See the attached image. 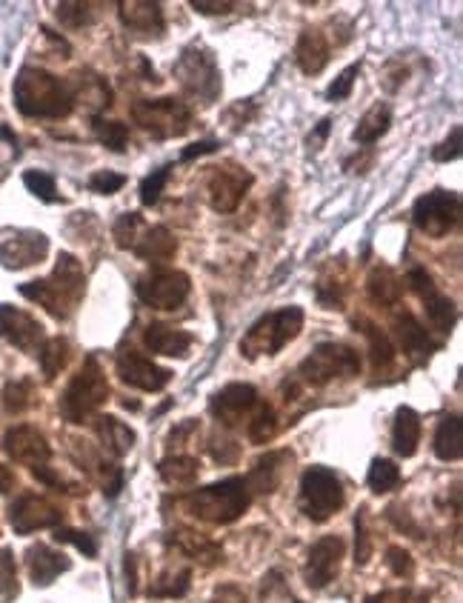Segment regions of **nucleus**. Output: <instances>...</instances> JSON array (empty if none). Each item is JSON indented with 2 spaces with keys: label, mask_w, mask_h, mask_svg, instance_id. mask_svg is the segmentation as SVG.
I'll return each mask as SVG.
<instances>
[{
  "label": "nucleus",
  "mask_w": 463,
  "mask_h": 603,
  "mask_svg": "<svg viewBox=\"0 0 463 603\" xmlns=\"http://www.w3.org/2000/svg\"><path fill=\"white\" fill-rule=\"evenodd\" d=\"M143 343L155 352V355H166V358H186L192 343H195V335L183 332V329H175V326H166V323H152L146 326L143 332Z\"/></svg>",
  "instance_id": "393cba45"
},
{
  "label": "nucleus",
  "mask_w": 463,
  "mask_h": 603,
  "mask_svg": "<svg viewBox=\"0 0 463 603\" xmlns=\"http://www.w3.org/2000/svg\"><path fill=\"white\" fill-rule=\"evenodd\" d=\"M355 326H361V332L366 335V341H369V358H372V369H375V372H386V369L395 363V346H392V341L383 335L375 323L355 321Z\"/></svg>",
  "instance_id": "c9c22d12"
},
{
  "label": "nucleus",
  "mask_w": 463,
  "mask_h": 603,
  "mask_svg": "<svg viewBox=\"0 0 463 603\" xmlns=\"http://www.w3.org/2000/svg\"><path fill=\"white\" fill-rule=\"evenodd\" d=\"M78 78H81V81H78L81 83V92H75V101H78V95H83L95 112H98V109H106V106H112V89L106 86L103 78L92 75V72H81Z\"/></svg>",
  "instance_id": "79ce46f5"
},
{
  "label": "nucleus",
  "mask_w": 463,
  "mask_h": 603,
  "mask_svg": "<svg viewBox=\"0 0 463 603\" xmlns=\"http://www.w3.org/2000/svg\"><path fill=\"white\" fill-rule=\"evenodd\" d=\"M406 283L412 286V292L418 295L426 306V315H429V323L438 329V332H452V326L458 321V309H455V303L449 301L446 295L438 292V286L432 281V275L421 269V266H415L409 275H406Z\"/></svg>",
  "instance_id": "ddd939ff"
},
{
  "label": "nucleus",
  "mask_w": 463,
  "mask_h": 603,
  "mask_svg": "<svg viewBox=\"0 0 463 603\" xmlns=\"http://www.w3.org/2000/svg\"><path fill=\"white\" fill-rule=\"evenodd\" d=\"M26 566H29V578L35 586H49V583L58 581L63 572L72 569V561L46 543H35L26 552Z\"/></svg>",
  "instance_id": "5701e85b"
},
{
  "label": "nucleus",
  "mask_w": 463,
  "mask_h": 603,
  "mask_svg": "<svg viewBox=\"0 0 463 603\" xmlns=\"http://www.w3.org/2000/svg\"><path fill=\"white\" fill-rule=\"evenodd\" d=\"M18 595V572H15V558L12 549H0V598L12 601Z\"/></svg>",
  "instance_id": "de8ad7c7"
},
{
  "label": "nucleus",
  "mask_w": 463,
  "mask_h": 603,
  "mask_svg": "<svg viewBox=\"0 0 463 603\" xmlns=\"http://www.w3.org/2000/svg\"><path fill=\"white\" fill-rule=\"evenodd\" d=\"M343 501H346L343 483L332 469H326V466H309V469L303 472L298 506H301V512L309 521H329L332 515L341 512Z\"/></svg>",
  "instance_id": "0eeeda50"
},
{
  "label": "nucleus",
  "mask_w": 463,
  "mask_h": 603,
  "mask_svg": "<svg viewBox=\"0 0 463 603\" xmlns=\"http://www.w3.org/2000/svg\"><path fill=\"white\" fill-rule=\"evenodd\" d=\"M23 183H26V189L43 203H58L61 201V195H58V183L55 178L49 175V172H41V169H29V172H23Z\"/></svg>",
  "instance_id": "a18cd8bd"
},
{
  "label": "nucleus",
  "mask_w": 463,
  "mask_h": 603,
  "mask_svg": "<svg viewBox=\"0 0 463 603\" xmlns=\"http://www.w3.org/2000/svg\"><path fill=\"white\" fill-rule=\"evenodd\" d=\"M3 449L12 461L23 463L29 469L46 466L52 458V449L35 426H12L3 438Z\"/></svg>",
  "instance_id": "6ab92c4d"
},
{
  "label": "nucleus",
  "mask_w": 463,
  "mask_h": 603,
  "mask_svg": "<svg viewBox=\"0 0 463 603\" xmlns=\"http://www.w3.org/2000/svg\"><path fill=\"white\" fill-rule=\"evenodd\" d=\"M0 403L9 415H23L32 403H35V383L29 378L21 381H9L0 392Z\"/></svg>",
  "instance_id": "4c0bfd02"
},
{
  "label": "nucleus",
  "mask_w": 463,
  "mask_h": 603,
  "mask_svg": "<svg viewBox=\"0 0 463 603\" xmlns=\"http://www.w3.org/2000/svg\"><path fill=\"white\" fill-rule=\"evenodd\" d=\"M329 129H332V121L323 118V121L315 126V132L309 135V146H312V149H321L323 143H326V138H329Z\"/></svg>",
  "instance_id": "680f3d73"
},
{
  "label": "nucleus",
  "mask_w": 463,
  "mask_h": 603,
  "mask_svg": "<svg viewBox=\"0 0 463 603\" xmlns=\"http://www.w3.org/2000/svg\"><path fill=\"white\" fill-rule=\"evenodd\" d=\"M141 261L149 263H166L175 258V252H178V241H175V235L166 229V226H149V229H143L141 238L135 243V249H132Z\"/></svg>",
  "instance_id": "cd10ccee"
},
{
  "label": "nucleus",
  "mask_w": 463,
  "mask_h": 603,
  "mask_svg": "<svg viewBox=\"0 0 463 603\" xmlns=\"http://www.w3.org/2000/svg\"><path fill=\"white\" fill-rule=\"evenodd\" d=\"M172 75L178 78L183 92L189 98L201 101L203 106H209V103H215L221 98V69H218L215 55L206 46H198V43L186 46L181 52V58L172 66Z\"/></svg>",
  "instance_id": "423d86ee"
},
{
  "label": "nucleus",
  "mask_w": 463,
  "mask_h": 603,
  "mask_svg": "<svg viewBox=\"0 0 463 603\" xmlns=\"http://www.w3.org/2000/svg\"><path fill=\"white\" fill-rule=\"evenodd\" d=\"M389 126H392V106L378 101L361 118L358 129L352 132V141L361 143V146H369V143L381 141L383 135L389 132Z\"/></svg>",
  "instance_id": "473e14b6"
},
{
  "label": "nucleus",
  "mask_w": 463,
  "mask_h": 603,
  "mask_svg": "<svg viewBox=\"0 0 463 603\" xmlns=\"http://www.w3.org/2000/svg\"><path fill=\"white\" fill-rule=\"evenodd\" d=\"M198 472H201V463L189 455H169L158 466L161 481L169 483V486H192L198 481Z\"/></svg>",
  "instance_id": "f704fd0d"
},
{
  "label": "nucleus",
  "mask_w": 463,
  "mask_h": 603,
  "mask_svg": "<svg viewBox=\"0 0 463 603\" xmlns=\"http://www.w3.org/2000/svg\"><path fill=\"white\" fill-rule=\"evenodd\" d=\"M143 215L141 212H123L121 218L112 226V238L118 243V249H135V243L141 238Z\"/></svg>",
  "instance_id": "37998d69"
},
{
  "label": "nucleus",
  "mask_w": 463,
  "mask_h": 603,
  "mask_svg": "<svg viewBox=\"0 0 463 603\" xmlns=\"http://www.w3.org/2000/svg\"><path fill=\"white\" fill-rule=\"evenodd\" d=\"M366 483L375 495H386L392 489L401 486V469L386 458H375L372 466H369V475H366Z\"/></svg>",
  "instance_id": "ea45409f"
},
{
  "label": "nucleus",
  "mask_w": 463,
  "mask_h": 603,
  "mask_svg": "<svg viewBox=\"0 0 463 603\" xmlns=\"http://www.w3.org/2000/svg\"><path fill=\"white\" fill-rule=\"evenodd\" d=\"M275 435H278V415H275V409L269 403H263L258 415L249 421V441L263 446V443L272 441Z\"/></svg>",
  "instance_id": "c03bdc74"
},
{
  "label": "nucleus",
  "mask_w": 463,
  "mask_h": 603,
  "mask_svg": "<svg viewBox=\"0 0 463 603\" xmlns=\"http://www.w3.org/2000/svg\"><path fill=\"white\" fill-rule=\"evenodd\" d=\"M169 175H172V166H161V169H155L149 178H143L141 183L143 206H155V203L161 201L163 186H166V181H169Z\"/></svg>",
  "instance_id": "09e8293b"
},
{
  "label": "nucleus",
  "mask_w": 463,
  "mask_h": 603,
  "mask_svg": "<svg viewBox=\"0 0 463 603\" xmlns=\"http://www.w3.org/2000/svg\"><path fill=\"white\" fill-rule=\"evenodd\" d=\"M9 523L18 535H32L38 529H58L63 512L41 495H21L9 506Z\"/></svg>",
  "instance_id": "4468645a"
},
{
  "label": "nucleus",
  "mask_w": 463,
  "mask_h": 603,
  "mask_svg": "<svg viewBox=\"0 0 463 603\" xmlns=\"http://www.w3.org/2000/svg\"><path fill=\"white\" fill-rule=\"evenodd\" d=\"M343 549H346V543L338 535H326L309 549V561H306V569H303V578L312 589H323V586L335 581V575L341 569Z\"/></svg>",
  "instance_id": "a211bd4d"
},
{
  "label": "nucleus",
  "mask_w": 463,
  "mask_h": 603,
  "mask_svg": "<svg viewBox=\"0 0 463 603\" xmlns=\"http://www.w3.org/2000/svg\"><path fill=\"white\" fill-rule=\"evenodd\" d=\"M189 581H192L189 569H181L178 575H161L149 586V595L152 598H183L189 592Z\"/></svg>",
  "instance_id": "49530a36"
},
{
  "label": "nucleus",
  "mask_w": 463,
  "mask_h": 603,
  "mask_svg": "<svg viewBox=\"0 0 463 603\" xmlns=\"http://www.w3.org/2000/svg\"><path fill=\"white\" fill-rule=\"evenodd\" d=\"M386 566L392 569L395 578H412V572H415V561L403 546H389L386 549Z\"/></svg>",
  "instance_id": "5fc2aeb1"
},
{
  "label": "nucleus",
  "mask_w": 463,
  "mask_h": 603,
  "mask_svg": "<svg viewBox=\"0 0 463 603\" xmlns=\"http://www.w3.org/2000/svg\"><path fill=\"white\" fill-rule=\"evenodd\" d=\"M126 578H129V595H135V592H138V581H135V578H138V569H135V555H132V552H129V555H126Z\"/></svg>",
  "instance_id": "e2e57ef3"
},
{
  "label": "nucleus",
  "mask_w": 463,
  "mask_h": 603,
  "mask_svg": "<svg viewBox=\"0 0 463 603\" xmlns=\"http://www.w3.org/2000/svg\"><path fill=\"white\" fill-rule=\"evenodd\" d=\"M169 543L183 552L186 558H192V561L203 563V566H215V563L223 558V549L215 541H209V538H201V535H195V532H175Z\"/></svg>",
  "instance_id": "7c9ffc66"
},
{
  "label": "nucleus",
  "mask_w": 463,
  "mask_h": 603,
  "mask_svg": "<svg viewBox=\"0 0 463 603\" xmlns=\"http://www.w3.org/2000/svg\"><path fill=\"white\" fill-rule=\"evenodd\" d=\"M212 458L221 463H235L238 461V455H241V449H238V443L232 441H212Z\"/></svg>",
  "instance_id": "bf43d9fd"
},
{
  "label": "nucleus",
  "mask_w": 463,
  "mask_h": 603,
  "mask_svg": "<svg viewBox=\"0 0 463 603\" xmlns=\"http://www.w3.org/2000/svg\"><path fill=\"white\" fill-rule=\"evenodd\" d=\"M109 401V381L103 375L101 363L95 355L83 361L81 372L69 381L61 395V415L66 423L89 421L103 403Z\"/></svg>",
  "instance_id": "39448f33"
},
{
  "label": "nucleus",
  "mask_w": 463,
  "mask_h": 603,
  "mask_svg": "<svg viewBox=\"0 0 463 603\" xmlns=\"http://www.w3.org/2000/svg\"><path fill=\"white\" fill-rule=\"evenodd\" d=\"M92 132L95 138L112 149V152H126V143H129V126L121 121H106V118H95L92 121Z\"/></svg>",
  "instance_id": "a19ab883"
},
{
  "label": "nucleus",
  "mask_w": 463,
  "mask_h": 603,
  "mask_svg": "<svg viewBox=\"0 0 463 603\" xmlns=\"http://www.w3.org/2000/svg\"><path fill=\"white\" fill-rule=\"evenodd\" d=\"M55 541L58 543H72L78 552H83L86 558H95L98 555V543L89 532H81V529H55Z\"/></svg>",
  "instance_id": "3c124183"
},
{
  "label": "nucleus",
  "mask_w": 463,
  "mask_h": 603,
  "mask_svg": "<svg viewBox=\"0 0 463 603\" xmlns=\"http://www.w3.org/2000/svg\"><path fill=\"white\" fill-rule=\"evenodd\" d=\"M258 403V389L252 383H226L221 392L212 395L209 412L223 423V426H238L241 418L255 409Z\"/></svg>",
  "instance_id": "aec40b11"
},
{
  "label": "nucleus",
  "mask_w": 463,
  "mask_h": 603,
  "mask_svg": "<svg viewBox=\"0 0 463 603\" xmlns=\"http://www.w3.org/2000/svg\"><path fill=\"white\" fill-rule=\"evenodd\" d=\"M72 358V346L66 338H49L41 346V369L46 381H55Z\"/></svg>",
  "instance_id": "e433bc0d"
},
{
  "label": "nucleus",
  "mask_w": 463,
  "mask_h": 603,
  "mask_svg": "<svg viewBox=\"0 0 463 603\" xmlns=\"http://www.w3.org/2000/svg\"><path fill=\"white\" fill-rule=\"evenodd\" d=\"M12 95L23 118L61 121V118H69L75 109V89L58 75L38 66H23L15 78Z\"/></svg>",
  "instance_id": "f257e3e1"
},
{
  "label": "nucleus",
  "mask_w": 463,
  "mask_h": 603,
  "mask_svg": "<svg viewBox=\"0 0 463 603\" xmlns=\"http://www.w3.org/2000/svg\"><path fill=\"white\" fill-rule=\"evenodd\" d=\"M366 289H369V298H372L375 303H381V306H395L403 295L401 281H398V275H395L389 266L372 269Z\"/></svg>",
  "instance_id": "72a5a7b5"
},
{
  "label": "nucleus",
  "mask_w": 463,
  "mask_h": 603,
  "mask_svg": "<svg viewBox=\"0 0 463 603\" xmlns=\"http://www.w3.org/2000/svg\"><path fill=\"white\" fill-rule=\"evenodd\" d=\"M23 298L35 301L38 306H43L52 318L66 321L72 318V312L78 309V303L83 301V292H86V272H83L81 261L69 252H61V258L55 263L52 275L41 278V281L21 283Z\"/></svg>",
  "instance_id": "f03ea898"
},
{
  "label": "nucleus",
  "mask_w": 463,
  "mask_h": 603,
  "mask_svg": "<svg viewBox=\"0 0 463 603\" xmlns=\"http://www.w3.org/2000/svg\"><path fill=\"white\" fill-rule=\"evenodd\" d=\"M369 555H372V541H369V532H366V509H361L358 518H355V563L366 566Z\"/></svg>",
  "instance_id": "6e6d98bb"
},
{
  "label": "nucleus",
  "mask_w": 463,
  "mask_h": 603,
  "mask_svg": "<svg viewBox=\"0 0 463 603\" xmlns=\"http://www.w3.org/2000/svg\"><path fill=\"white\" fill-rule=\"evenodd\" d=\"M249 489L243 478H226V481L209 483L203 489H195L192 495H186V512L192 518L212 526H226V523L238 521L243 512L249 509Z\"/></svg>",
  "instance_id": "7ed1b4c3"
},
{
  "label": "nucleus",
  "mask_w": 463,
  "mask_h": 603,
  "mask_svg": "<svg viewBox=\"0 0 463 603\" xmlns=\"http://www.w3.org/2000/svg\"><path fill=\"white\" fill-rule=\"evenodd\" d=\"M55 15H58V21H61L66 29H86V26H92L95 18H98V3L66 0V3H58Z\"/></svg>",
  "instance_id": "58836bf2"
},
{
  "label": "nucleus",
  "mask_w": 463,
  "mask_h": 603,
  "mask_svg": "<svg viewBox=\"0 0 463 603\" xmlns=\"http://www.w3.org/2000/svg\"><path fill=\"white\" fill-rule=\"evenodd\" d=\"M123 186H126V175H121V172H109V169H101V172H95V175L89 178V189H92L95 195H115V192H121Z\"/></svg>",
  "instance_id": "603ef678"
},
{
  "label": "nucleus",
  "mask_w": 463,
  "mask_h": 603,
  "mask_svg": "<svg viewBox=\"0 0 463 603\" xmlns=\"http://www.w3.org/2000/svg\"><path fill=\"white\" fill-rule=\"evenodd\" d=\"M192 9L201 15H232L235 9H241V3H235V0H192Z\"/></svg>",
  "instance_id": "13d9d810"
},
{
  "label": "nucleus",
  "mask_w": 463,
  "mask_h": 603,
  "mask_svg": "<svg viewBox=\"0 0 463 603\" xmlns=\"http://www.w3.org/2000/svg\"><path fill=\"white\" fill-rule=\"evenodd\" d=\"M192 281L181 269H155L138 281V298L152 309H178L189 298Z\"/></svg>",
  "instance_id": "f8f14e48"
},
{
  "label": "nucleus",
  "mask_w": 463,
  "mask_h": 603,
  "mask_svg": "<svg viewBox=\"0 0 463 603\" xmlns=\"http://www.w3.org/2000/svg\"><path fill=\"white\" fill-rule=\"evenodd\" d=\"M92 429H95L98 441L103 443V449H106L112 458H126L129 449L138 441L135 429H129V423L118 421V418H112V415H98V418L92 421Z\"/></svg>",
  "instance_id": "bb28decb"
},
{
  "label": "nucleus",
  "mask_w": 463,
  "mask_h": 603,
  "mask_svg": "<svg viewBox=\"0 0 463 603\" xmlns=\"http://www.w3.org/2000/svg\"><path fill=\"white\" fill-rule=\"evenodd\" d=\"M115 372L126 386L132 389H141V392H161L172 381V372L163 369L155 361L143 358L138 352H123L118 363H115Z\"/></svg>",
  "instance_id": "dca6fc26"
},
{
  "label": "nucleus",
  "mask_w": 463,
  "mask_h": 603,
  "mask_svg": "<svg viewBox=\"0 0 463 603\" xmlns=\"http://www.w3.org/2000/svg\"><path fill=\"white\" fill-rule=\"evenodd\" d=\"M49 255V238L43 232H18L0 243V263L12 272L35 266Z\"/></svg>",
  "instance_id": "412c9836"
},
{
  "label": "nucleus",
  "mask_w": 463,
  "mask_h": 603,
  "mask_svg": "<svg viewBox=\"0 0 463 603\" xmlns=\"http://www.w3.org/2000/svg\"><path fill=\"white\" fill-rule=\"evenodd\" d=\"M118 18L141 41H158V38H163V32H166V18H163L161 3L121 0L118 3Z\"/></svg>",
  "instance_id": "f3484780"
},
{
  "label": "nucleus",
  "mask_w": 463,
  "mask_h": 603,
  "mask_svg": "<svg viewBox=\"0 0 463 603\" xmlns=\"http://www.w3.org/2000/svg\"><path fill=\"white\" fill-rule=\"evenodd\" d=\"M461 158V126H452V132L446 135V141H441L432 149V161L449 163Z\"/></svg>",
  "instance_id": "864d4df0"
},
{
  "label": "nucleus",
  "mask_w": 463,
  "mask_h": 603,
  "mask_svg": "<svg viewBox=\"0 0 463 603\" xmlns=\"http://www.w3.org/2000/svg\"><path fill=\"white\" fill-rule=\"evenodd\" d=\"M303 329V309L301 306H283L278 312L263 315L261 321L249 326V332L241 338V355L246 361L258 358H272L278 355L286 343H292Z\"/></svg>",
  "instance_id": "20e7f679"
},
{
  "label": "nucleus",
  "mask_w": 463,
  "mask_h": 603,
  "mask_svg": "<svg viewBox=\"0 0 463 603\" xmlns=\"http://www.w3.org/2000/svg\"><path fill=\"white\" fill-rule=\"evenodd\" d=\"M395 335H398V343H401V349L409 358H415L418 363L429 358V352H432L429 332L423 329L412 312H403V315L395 318Z\"/></svg>",
  "instance_id": "c85d7f7f"
},
{
  "label": "nucleus",
  "mask_w": 463,
  "mask_h": 603,
  "mask_svg": "<svg viewBox=\"0 0 463 603\" xmlns=\"http://www.w3.org/2000/svg\"><path fill=\"white\" fill-rule=\"evenodd\" d=\"M432 449L441 461H461L463 455V423L458 415H446L438 429H435V441Z\"/></svg>",
  "instance_id": "2f4dec72"
},
{
  "label": "nucleus",
  "mask_w": 463,
  "mask_h": 603,
  "mask_svg": "<svg viewBox=\"0 0 463 603\" xmlns=\"http://www.w3.org/2000/svg\"><path fill=\"white\" fill-rule=\"evenodd\" d=\"M329 58H332V41L321 26L303 29L301 38L295 43V61L301 66L303 75H321Z\"/></svg>",
  "instance_id": "4be33fe9"
},
{
  "label": "nucleus",
  "mask_w": 463,
  "mask_h": 603,
  "mask_svg": "<svg viewBox=\"0 0 463 603\" xmlns=\"http://www.w3.org/2000/svg\"><path fill=\"white\" fill-rule=\"evenodd\" d=\"M72 455H75V461L81 463V469H86L92 478H98L103 486V495L106 498H118L123 489V472L118 466H112L109 461H103L101 455L92 449V446H86L83 441H72Z\"/></svg>",
  "instance_id": "b1692460"
},
{
  "label": "nucleus",
  "mask_w": 463,
  "mask_h": 603,
  "mask_svg": "<svg viewBox=\"0 0 463 603\" xmlns=\"http://www.w3.org/2000/svg\"><path fill=\"white\" fill-rule=\"evenodd\" d=\"M0 138H3V141H9L12 146H18V138H15V132H12L9 126H0Z\"/></svg>",
  "instance_id": "69168bd1"
},
{
  "label": "nucleus",
  "mask_w": 463,
  "mask_h": 603,
  "mask_svg": "<svg viewBox=\"0 0 463 603\" xmlns=\"http://www.w3.org/2000/svg\"><path fill=\"white\" fill-rule=\"evenodd\" d=\"M412 221L429 238L449 235L461 221V195L452 189H435L421 195L412 206Z\"/></svg>",
  "instance_id": "9d476101"
},
{
  "label": "nucleus",
  "mask_w": 463,
  "mask_h": 603,
  "mask_svg": "<svg viewBox=\"0 0 463 603\" xmlns=\"http://www.w3.org/2000/svg\"><path fill=\"white\" fill-rule=\"evenodd\" d=\"M252 172L243 169L238 163L226 161L221 166H212L206 175V195H209V206L221 215L235 212L241 201L246 198V192L252 189Z\"/></svg>",
  "instance_id": "9b49d317"
},
{
  "label": "nucleus",
  "mask_w": 463,
  "mask_h": 603,
  "mask_svg": "<svg viewBox=\"0 0 463 603\" xmlns=\"http://www.w3.org/2000/svg\"><path fill=\"white\" fill-rule=\"evenodd\" d=\"M0 341L12 343L21 352H35L43 346V326L18 306L0 303Z\"/></svg>",
  "instance_id": "2eb2a0df"
},
{
  "label": "nucleus",
  "mask_w": 463,
  "mask_h": 603,
  "mask_svg": "<svg viewBox=\"0 0 463 603\" xmlns=\"http://www.w3.org/2000/svg\"><path fill=\"white\" fill-rule=\"evenodd\" d=\"M366 603H426V595L415 589H389V592L369 598Z\"/></svg>",
  "instance_id": "4d7b16f0"
},
{
  "label": "nucleus",
  "mask_w": 463,
  "mask_h": 603,
  "mask_svg": "<svg viewBox=\"0 0 463 603\" xmlns=\"http://www.w3.org/2000/svg\"><path fill=\"white\" fill-rule=\"evenodd\" d=\"M132 118L155 141L183 138L192 129V109L178 98H141L132 106Z\"/></svg>",
  "instance_id": "6e6552de"
},
{
  "label": "nucleus",
  "mask_w": 463,
  "mask_h": 603,
  "mask_svg": "<svg viewBox=\"0 0 463 603\" xmlns=\"http://www.w3.org/2000/svg\"><path fill=\"white\" fill-rule=\"evenodd\" d=\"M212 152H218V141H198L183 149L181 161L189 163L195 161V158H203V155H212Z\"/></svg>",
  "instance_id": "052dcab7"
},
{
  "label": "nucleus",
  "mask_w": 463,
  "mask_h": 603,
  "mask_svg": "<svg viewBox=\"0 0 463 603\" xmlns=\"http://www.w3.org/2000/svg\"><path fill=\"white\" fill-rule=\"evenodd\" d=\"M292 461V452H269V455H263L261 461L252 466V472L243 478L246 481V489H252V492H258V495H272L278 486H281L283 472H286V466L283 463Z\"/></svg>",
  "instance_id": "a878e982"
},
{
  "label": "nucleus",
  "mask_w": 463,
  "mask_h": 603,
  "mask_svg": "<svg viewBox=\"0 0 463 603\" xmlns=\"http://www.w3.org/2000/svg\"><path fill=\"white\" fill-rule=\"evenodd\" d=\"M358 75H361V63H352V66H346L341 75L335 78V83L326 89V98L332 103L346 101L349 95H352V89H355V81H358Z\"/></svg>",
  "instance_id": "8fccbe9b"
},
{
  "label": "nucleus",
  "mask_w": 463,
  "mask_h": 603,
  "mask_svg": "<svg viewBox=\"0 0 463 603\" xmlns=\"http://www.w3.org/2000/svg\"><path fill=\"white\" fill-rule=\"evenodd\" d=\"M421 446V418L415 409L401 406L395 415V426H392V449L401 458H412Z\"/></svg>",
  "instance_id": "c756f323"
},
{
  "label": "nucleus",
  "mask_w": 463,
  "mask_h": 603,
  "mask_svg": "<svg viewBox=\"0 0 463 603\" xmlns=\"http://www.w3.org/2000/svg\"><path fill=\"white\" fill-rule=\"evenodd\" d=\"M12 483H15V475H12V469L0 463V492L12 489Z\"/></svg>",
  "instance_id": "0e129e2a"
},
{
  "label": "nucleus",
  "mask_w": 463,
  "mask_h": 603,
  "mask_svg": "<svg viewBox=\"0 0 463 603\" xmlns=\"http://www.w3.org/2000/svg\"><path fill=\"white\" fill-rule=\"evenodd\" d=\"M361 372V355L343 343H321L315 346L298 366V375L309 386H326L338 378H355Z\"/></svg>",
  "instance_id": "1a4fd4ad"
}]
</instances>
